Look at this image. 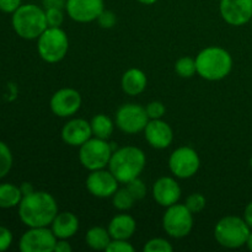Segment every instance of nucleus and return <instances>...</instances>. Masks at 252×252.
<instances>
[{
    "label": "nucleus",
    "instance_id": "f3484780",
    "mask_svg": "<svg viewBox=\"0 0 252 252\" xmlns=\"http://www.w3.org/2000/svg\"><path fill=\"white\" fill-rule=\"evenodd\" d=\"M144 135L154 149H166L174 140V132L169 123L162 120H149L144 128Z\"/></svg>",
    "mask_w": 252,
    "mask_h": 252
},
{
    "label": "nucleus",
    "instance_id": "393cba45",
    "mask_svg": "<svg viewBox=\"0 0 252 252\" xmlns=\"http://www.w3.org/2000/svg\"><path fill=\"white\" fill-rule=\"evenodd\" d=\"M134 202L135 199L129 193L127 187H125V189H118L112 196V204L118 211H129L133 207V204H134Z\"/></svg>",
    "mask_w": 252,
    "mask_h": 252
},
{
    "label": "nucleus",
    "instance_id": "b1692460",
    "mask_svg": "<svg viewBox=\"0 0 252 252\" xmlns=\"http://www.w3.org/2000/svg\"><path fill=\"white\" fill-rule=\"evenodd\" d=\"M20 187L11 184L0 185V208H12L19 206L22 199Z\"/></svg>",
    "mask_w": 252,
    "mask_h": 252
},
{
    "label": "nucleus",
    "instance_id": "cd10ccee",
    "mask_svg": "<svg viewBox=\"0 0 252 252\" xmlns=\"http://www.w3.org/2000/svg\"><path fill=\"white\" fill-rule=\"evenodd\" d=\"M144 252H172L174 251V246L162 238H155L145 243L144 248H143Z\"/></svg>",
    "mask_w": 252,
    "mask_h": 252
},
{
    "label": "nucleus",
    "instance_id": "5701e85b",
    "mask_svg": "<svg viewBox=\"0 0 252 252\" xmlns=\"http://www.w3.org/2000/svg\"><path fill=\"white\" fill-rule=\"evenodd\" d=\"M90 126L94 137L106 140L112 135L113 129H115V123L111 121L110 117H107L103 113L94 116L93 120L90 121Z\"/></svg>",
    "mask_w": 252,
    "mask_h": 252
},
{
    "label": "nucleus",
    "instance_id": "0eeeda50",
    "mask_svg": "<svg viewBox=\"0 0 252 252\" xmlns=\"http://www.w3.org/2000/svg\"><path fill=\"white\" fill-rule=\"evenodd\" d=\"M80 164L89 171L105 169L110 164L112 157V147L106 139L91 137L88 142L79 147Z\"/></svg>",
    "mask_w": 252,
    "mask_h": 252
},
{
    "label": "nucleus",
    "instance_id": "7c9ffc66",
    "mask_svg": "<svg viewBox=\"0 0 252 252\" xmlns=\"http://www.w3.org/2000/svg\"><path fill=\"white\" fill-rule=\"evenodd\" d=\"M46 10V20L48 27H61L64 22L63 9L59 7H49Z\"/></svg>",
    "mask_w": 252,
    "mask_h": 252
},
{
    "label": "nucleus",
    "instance_id": "6e6552de",
    "mask_svg": "<svg viewBox=\"0 0 252 252\" xmlns=\"http://www.w3.org/2000/svg\"><path fill=\"white\" fill-rule=\"evenodd\" d=\"M162 228L171 238H185L193 229V213L185 204H172L162 217Z\"/></svg>",
    "mask_w": 252,
    "mask_h": 252
},
{
    "label": "nucleus",
    "instance_id": "4c0bfd02",
    "mask_svg": "<svg viewBox=\"0 0 252 252\" xmlns=\"http://www.w3.org/2000/svg\"><path fill=\"white\" fill-rule=\"evenodd\" d=\"M44 9L49 7H59V9H65L66 0H42Z\"/></svg>",
    "mask_w": 252,
    "mask_h": 252
},
{
    "label": "nucleus",
    "instance_id": "58836bf2",
    "mask_svg": "<svg viewBox=\"0 0 252 252\" xmlns=\"http://www.w3.org/2000/svg\"><path fill=\"white\" fill-rule=\"evenodd\" d=\"M244 219L248 223V225L250 226V229H252V202L246 206L245 212H244Z\"/></svg>",
    "mask_w": 252,
    "mask_h": 252
},
{
    "label": "nucleus",
    "instance_id": "1a4fd4ad",
    "mask_svg": "<svg viewBox=\"0 0 252 252\" xmlns=\"http://www.w3.org/2000/svg\"><path fill=\"white\" fill-rule=\"evenodd\" d=\"M116 125L126 134L144 132L149 122L145 107L138 103H125L116 112Z\"/></svg>",
    "mask_w": 252,
    "mask_h": 252
},
{
    "label": "nucleus",
    "instance_id": "c85d7f7f",
    "mask_svg": "<svg viewBox=\"0 0 252 252\" xmlns=\"http://www.w3.org/2000/svg\"><path fill=\"white\" fill-rule=\"evenodd\" d=\"M206 197L202 193H192L187 197L185 206L189 209L193 214L201 213L206 208Z\"/></svg>",
    "mask_w": 252,
    "mask_h": 252
},
{
    "label": "nucleus",
    "instance_id": "39448f33",
    "mask_svg": "<svg viewBox=\"0 0 252 252\" xmlns=\"http://www.w3.org/2000/svg\"><path fill=\"white\" fill-rule=\"evenodd\" d=\"M250 233V226L245 219L235 216L224 217L214 228L217 243L226 249H239L246 245Z\"/></svg>",
    "mask_w": 252,
    "mask_h": 252
},
{
    "label": "nucleus",
    "instance_id": "79ce46f5",
    "mask_svg": "<svg viewBox=\"0 0 252 252\" xmlns=\"http://www.w3.org/2000/svg\"><path fill=\"white\" fill-rule=\"evenodd\" d=\"M246 246H248L249 250L252 251V231L250 233V235H249L248 241H246Z\"/></svg>",
    "mask_w": 252,
    "mask_h": 252
},
{
    "label": "nucleus",
    "instance_id": "20e7f679",
    "mask_svg": "<svg viewBox=\"0 0 252 252\" xmlns=\"http://www.w3.org/2000/svg\"><path fill=\"white\" fill-rule=\"evenodd\" d=\"M12 27L24 39H36L48 27L46 10L34 4L21 5L12 14Z\"/></svg>",
    "mask_w": 252,
    "mask_h": 252
},
{
    "label": "nucleus",
    "instance_id": "c756f323",
    "mask_svg": "<svg viewBox=\"0 0 252 252\" xmlns=\"http://www.w3.org/2000/svg\"><path fill=\"white\" fill-rule=\"evenodd\" d=\"M126 185H127V186H126L127 189L129 191V193L132 194L133 198H134L135 201H140V199L144 198L145 194H147V186H145V184L139 179V177L133 179L132 181H129Z\"/></svg>",
    "mask_w": 252,
    "mask_h": 252
},
{
    "label": "nucleus",
    "instance_id": "412c9836",
    "mask_svg": "<svg viewBox=\"0 0 252 252\" xmlns=\"http://www.w3.org/2000/svg\"><path fill=\"white\" fill-rule=\"evenodd\" d=\"M122 90L129 96H137L145 90L148 85L147 75L143 70L137 68L128 69L121 80Z\"/></svg>",
    "mask_w": 252,
    "mask_h": 252
},
{
    "label": "nucleus",
    "instance_id": "bb28decb",
    "mask_svg": "<svg viewBox=\"0 0 252 252\" xmlns=\"http://www.w3.org/2000/svg\"><path fill=\"white\" fill-rule=\"evenodd\" d=\"M12 166V154L5 143L0 142V179L6 176Z\"/></svg>",
    "mask_w": 252,
    "mask_h": 252
},
{
    "label": "nucleus",
    "instance_id": "f257e3e1",
    "mask_svg": "<svg viewBox=\"0 0 252 252\" xmlns=\"http://www.w3.org/2000/svg\"><path fill=\"white\" fill-rule=\"evenodd\" d=\"M58 214V204L51 193L34 191L22 197L19 204V217L29 228L51 225Z\"/></svg>",
    "mask_w": 252,
    "mask_h": 252
},
{
    "label": "nucleus",
    "instance_id": "2f4dec72",
    "mask_svg": "<svg viewBox=\"0 0 252 252\" xmlns=\"http://www.w3.org/2000/svg\"><path fill=\"white\" fill-rule=\"evenodd\" d=\"M149 120H161L166 113V107L160 101H152L145 107Z\"/></svg>",
    "mask_w": 252,
    "mask_h": 252
},
{
    "label": "nucleus",
    "instance_id": "f8f14e48",
    "mask_svg": "<svg viewBox=\"0 0 252 252\" xmlns=\"http://www.w3.org/2000/svg\"><path fill=\"white\" fill-rule=\"evenodd\" d=\"M105 10L103 0H66L65 11L71 20L88 24L97 20Z\"/></svg>",
    "mask_w": 252,
    "mask_h": 252
},
{
    "label": "nucleus",
    "instance_id": "c03bdc74",
    "mask_svg": "<svg viewBox=\"0 0 252 252\" xmlns=\"http://www.w3.org/2000/svg\"><path fill=\"white\" fill-rule=\"evenodd\" d=\"M251 21H252V20H251Z\"/></svg>",
    "mask_w": 252,
    "mask_h": 252
},
{
    "label": "nucleus",
    "instance_id": "6ab92c4d",
    "mask_svg": "<svg viewBox=\"0 0 252 252\" xmlns=\"http://www.w3.org/2000/svg\"><path fill=\"white\" fill-rule=\"evenodd\" d=\"M107 230L112 239L129 240L137 230V223L129 214H117L111 219Z\"/></svg>",
    "mask_w": 252,
    "mask_h": 252
},
{
    "label": "nucleus",
    "instance_id": "e433bc0d",
    "mask_svg": "<svg viewBox=\"0 0 252 252\" xmlns=\"http://www.w3.org/2000/svg\"><path fill=\"white\" fill-rule=\"evenodd\" d=\"M71 246L68 243V239H58L54 246L53 252H71Z\"/></svg>",
    "mask_w": 252,
    "mask_h": 252
},
{
    "label": "nucleus",
    "instance_id": "72a5a7b5",
    "mask_svg": "<svg viewBox=\"0 0 252 252\" xmlns=\"http://www.w3.org/2000/svg\"><path fill=\"white\" fill-rule=\"evenodd\" d=\"M107 252H134V248L128 243V240H116L112 239L111 243L108 244Z\"/></svg>",
    "mask_w": 252,
    "mask_h": 252
},
{
    "label": "nucleus",
    "instance_id": "4be33fe9",
    "mask_svg": "<svg viewBox=\"0 0 252 252\" xmlns=\"http://www.w3.org/2000/svg\"><path fill=\"white\" fill-rule=\"evenodd\" d=\"M111 240L112 238H111L108 230L102 226H94V228L89 229L85 235V241L89 248L96 251H106Z\"/></svg>",
    "mask_w": 252,
    "mask_h": 252
},
{
    "label": "nucleus",
    "instance_id": "a19ab883",
    "mask_svg": "<svg viewBox=\"0 0 252 252\" xmlns=\"http://www.w3.org/2000/svg\"><path fill=\"white\" fill-rule=\"evenodd\" d=\"M138 2L140 4H144V5H153L158 1V0H137Z\"/></svg>",
    "mask_w": 252,
    "mask_h": 252
},
{
    "label": "nucleus",
    "instance_id": "423d86ee",
    "mask_svg": "<svg viewBox=\"0 0 252 252\" xmlns=\"http://www.w3.org/2000/svg\"><path fill=\"white\" fill-rule=\"evenodd\" d=\"M37 39V51L47 63H58L68 53L69 39L61 27H47Z\"/></svg>",
    "mask_w": 252,
    "mask_h": 252
},
{
    "label": "nucleus",
    "instance_id": "ddd939ff",
    "mask_svg": "<svg viewBox=\"0 0 252 252\" xmlns=\"http://www.w3.org/2000/svg\"><path fill=\"white\" fill-rule=\"evenodd\" d=\"M49 106L52 112L58 117H70L80 110L81 95L75 89L63 88L53 94Z\"/></svg>",
    "mask_w": 252,
    "mask_h": 252
},
{
    "label": "nucleus",
    "instance_id": "7ed1b4c3",
    "mask_svg": "<svg viewBox=\"0 0 252 252\" xmlns=\"http://www.w3.org/2000/svg\"><path fill=\"white\" fill-rule=\"evenodd\" d=\"M147 164L144 152L137 147H123L115 150L111 157L108 170L120 184H128L139 177Z\"/></svg>",
    "mask_w": 252,
    "mask_h": 252
},
{
    "label": "nucleus",
    "instance_id": "c9c22d12",
    "mask_svg": "<svg viewBox=\"0 0 252 252\" xmlns=\"http://www.w3.org/2000/svg\"><path fill=\"white\" fill-rule=\"evenodd\" d=\"M21 6V0H0V10L6 14H14Z\"/></svg>",
    "mask_w": 252,
    "mask_h": 252
},
{
    "label": "nucleus",
    "instance_id": "f03ea898",
    "mask_svg": "<svg viewBox=\"0 0 252 252\" xmlns=\"http://www.w3.org/2000/svg\"><path fill=\"white\" fill-rule=\"evenodd\" d=\"M196 68L197 74L206 80H223L233 69V58L230 53L221 47H207L197 54Z\"/></svg>",
    "mask_w": 252,
    "mask_h": 252
},
{
    "label": "nucleus",
    "instance_id": "dca6fc26",
    "mask_svg": "<svg viewBox=\"0 0 252 252\" xmlns=\"http://www.w3.org/2000/svg\"><path fill=\"white\" fill-rule=\"evenodd\" d=\"M153 198L159 206L167 207L177 203L181 198V187L174 177L162 176L153 185Z\"/></svg>",
    "mask_w": 252,
    "mask_h": 252
},
{
    "label": "nucleus",
    "instance_id": "a878e982",
    "mask_svg": "<svg viewBox=\"0 0 252 252\" xmlns=\"http://www.w3.org/2000/svg\"><path fill=\"white\" fill-rule=\"evenodd\" d=\"M175 71L181 78H192L197 73L196 59L191 57H182L175 64Z\"/></svg>",
    "mask_w": 252,
    "mask_h": 252
},
{
    "label": "nucleus",
    "instance_id": "37998d69",
    "mask_svg": "<svg viewBox=\"0 0 252 252\" xmlns=\"http://www.w3.org/2000/svg\"><path fill=\"white\" fill-rule=\"evenodd\" d=\"M250 166H251V169H252V158H251V160H250Z\"/></svg>",
    "mask_w": 252,
    "mask_h": 252
},
{
    "label": "nucleus",
    "instance_id": "9b49d317",
    "mask_svg": "<svg viewBox=\"0 0 252 252\" xmlns=\"http://www.w3.org/2000/svg\"><path fill=\"white\" fill-rule=\"evenodd\" d=\"M57 240L48 226L30 228L20 239L19 248L22 252H53Z\"/></svg>",
    "mask_w": 252,
    "mask_h": 252
},
{
    "label": "nucleus",
    "instance_id": "9d476101",
    "mask_svg": "<svg viewBox=\"0 0 252 252\" xmlns=\"http://www.w3.org/2000/svg\"><path fill=\"white\" fill-rule=\"evenodd\" d=\"M201 166V159L196 150L191 147H180L172 152L169 158V169L179 179H189L194 176Z\"/></svg>",
    "mask_w": 252,
    "mask_h": 252
},
{
    "label": "nucleus",
    "instance_id": "4468645a",
    "mask_svg": "<svg viewBox=\"0 0 252 252\" xmlns=\"http://www.w3.org/2000/svg\"><path fill=\"white\" fill-rule=\"evenodd\" d=\"M219 11L226 24L243 26L252 20V0H220Z\"/></svg>",
    "mask_w": 252,
    "mask_h": 252
},
{
    "label": "nucleus",
    "instance_id": "aec40b11",
    "mask_svg": "<svg viewBox=\"0 0 252 252\" xmlns=\"http://www.w3.org/2000/svg\"><path fill=\"white\" fill-rule=\"evenodd\" d=\"M57 239H70L79 230V219L71 212H62L56 216L51 224Z\"/></svg>",
    "mask_w": 252,
    "mask_h": 252
},
{
    "label": "nucleus",
    "instance_id": "2eb2a0df",
    "mask_svg": "<svg viewBox=\"0 0 252 252\" xmlns=\"http://www.w3.org/2000/svg\"><path fill=\"white\" fill-rule=\"evenodd\" d=\"M118 180L110 170H95L90 171L86 179V189L97 198H107L112 197L118 189Z\"/></svg>",
    "mask_w": 252,
    "mask_h": 252
},
{
    "label": "nucleus",
    "instance_id": "f704fd0d",
    "mask_svg": "<svg viewBox=\"0 0 252 252\" xmlns=\"http://www.w3.org/2000/svg\"><path fill=\"white\" fill-rule=\"evenodd\" d=\"M12 243V234L5 226H0V252L7 250Z\"/></svg>",
    "mask_w": 252,
    "mask_h": 252
},
{
    "label": "nucleus",
    "instance_id": "a211bd4d",
    "mask_svg": "<svg viewBox=\"0 0 252 252\" xmlns=\"http://www.w3.org/2000/svg\"><path fill=\"white\" fill-rule=\"evenodd\" d=\"M93 137L90 122L83 118L68 121L62 129V139L70 147H81Z\"/></svg>",
    "mask_w": 252,
    "mask_h": 252
},
{
    "label": "nucleus",
    "instance_id": "473e14b6",
    "mask_svg": "<svg viewBox=\"0 0 252 252\" xmlns=\"http://www.w3.org/2000/svg\"><path fill=\"white\" fill-rule=\"evenodd\" d=\"M97 24L100 25L101 29H106V30H110L117 24V15L115 14L113 11L111 10H103L102 12L100 14V16L97 17Z\"/></svg>",
    "mask_w": 252,
    "mask_h": 252
},
{
    "label": "nucleus",
    "instance_id": "ea45409f",
    "mask_svg": "<svg viewBox=\"0 0 252 252\" xmlns=\"http://www.w3.org/2000/svg\"><path fill=\"white\" fill-rule=\"evenodd\" d=\"M20 189H21V192H22V196H27V194L34 192L33 186H32L31 184H29V182H24V184L20 186Z\"/></svg>",
    "mask_w": 252,
    "mask_h": 252
}]
</instances>
